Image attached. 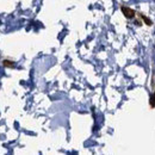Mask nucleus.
<instances>
[{
	"mask_svg": "<svg viewBox=\"0 0 155 155\" xmlns=\"http://www.w3.org/2000/svg\"><path fill=\"white\" fill-rule=\"evenodd\" d=\"M14 63H16V62L13 61V60H11V59H2V60H1V64H2V67H5V68H14V67H16Z\"/></svg>",
	"mask_w": 155,
	"mask_h": 155,
	"instance_id": "obj_3",
	"label": "nucleus"
},
{
	"mask_svg": "<svg viewBox=\"0 0 155 155\" xmlns=\"http://www.w3.org/2000/svg\"><path fill=\"white\" fill-rule=\"evenodd\" d=\"M150 87H152V91L155 90V70L153 69V73H152V79H150Z\"/></svg>",
	"mask_w": 155,
	"mask_h": 155,
	"instance_id": "obj_5",
	"label": "nucleus"
},
{
	"mask_svg": "<svg viewBox=\"0 0 155 155\" xmlns=\"http://www.w3.org/2000/svg\"><path fill=\"white\" fill-rule=\"evenodd\" d=\"M149 106H150L152 109H155V90L153 91L150 98H149Z\"/></svg>",
	"mask_w": 155,
	"mask_h": 155,
	"instance_id": "obj_4",
	"label": "nucleus"
},
{
	"mask_svg": "<svg viewBox=\"0 0 155 155\" xmlns=\"http://www.w3.org/2000/svg\"><path fill=\"white\" fill-rule=\"evenodd\" d=\"M121 11H122L123 16L128 19V20H134V19L136 18V13H137V11H135L134 8H130L129 6L121 5Z\"/></svg>",
	"mask_w": 155,
	"mask_h": 155,
	"instance_id": "obj_1",
	"label": "nucleus"
},
{
	"mask_svg": "<svg viewBox=\"0 0 155 155\" xmlns=\"http://www.w3.org/2000/svg\"><path fill=\"white\" fill-rule=\"evenodd\" d=\"M136 17H138L140 19H142V20H143L148 26H152V25H153V20H152V19H149V18H148L146 14H143L142 12H137V13H136Z\"/></svg>",
	"mask_w": 155,
	"mask_h": 155,
	"instance_id": "obj_2",
	"label": "nucleus"
}]
</instances>
